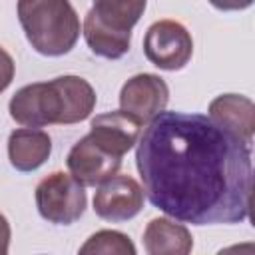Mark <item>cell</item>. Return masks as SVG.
Returning <instances> with one entry per match:
<instances>
[{"instance_id":"1","label":"cell","mask_w":255,"mask_h":255,"mask_svg":"<svg viewBox=\"0 0 255 255\" xmlns=\"http://www.w3.org/2000/svg\"><path fill=\"white\" fill-rule=\"evenodd\" d=\"M141 129L135 167L153 207L191 225L249 217L251 145L203 114L163 110Z\"/></svg>"},{"instance_id":"2","label":"cell","mask_w":255,"mask_h":255,"mask_svg":"<svg viewBox=\"0 0 255 255\" xmlns=\"http://www.w3.org/2000/svg\"><path fill=\"white\" fill-rule=\"evenodd\" d=\"M94 108L96 92L80 76H58L50 82L28 84L8 104L10 118L26 128L78 124L90 118Z\"/></svg>"},{"instance_id":"3","label":"cell","mask_w":255,"mask_h":255,"mask_svg":"<svg viewBox=\"0 0 255 255\" xmlns=\"http://www.w3.org/2000/svg\"><path fill=\"white\" fill-rule=\"evenodd\" d=\"M18 20L30 46L42 56H64L80 38V18L70 0H18Z\"/></svg>"},{"instance_id":"4","label":"cell","mask_w":255,"mask_h":255,"mask_svg":"<svg viewBox=\"0 0 255 255\" xmlns=\"http://www.w3.org/2000/svg\"><path fill=\"white\" fill-rule=\"evenodd\" d=\"M36 207L54 225H72L86 211V189L70 173L54 171L36 185Z\"/></svg>"},{"instance_id":"5","label":"cell","mask_w":255,"mask_h":255,"mask_svg":"<svg viewBox=\"0 0 255 255\" xmlns=\"http://www.w3.org/2000/svg\"><path fill=\"white\" fill-rule=\"evenodd\" d=\"M145 58L165 72L185 68L193 54V40L187 28L175 20L153 22L143 38Z\"/></svg>"},{"instance_id":"6","label":"cell","mask_w":255,"mask_h":255,"mask_svg":"<svg viewBox=\"0 0 255 255\" xmlns=\"http://www.w3.org/2000/svg\"><path fill=\"white\" fill-rule=\"evenodd\" d=\"M143 207V187L131 175H112L100 183L94 195V211L98 217L120 223L135 217Z\"/></svg>"},{"instance_id":"7","label":"cell","mask_w":255,"mask_h":255,"mask_svg":"<svg viewBox=\"0 0 255 255\" xmlns=\"http://www.w3.org/2000/svg\"><path fill=\"white\" fill-rule=\"evenodd\" d=\"M167 102L169 88L155 74H137L129 78L120 92V110L135 118L141 126L163 112Z\"/></svg>"},{"instance_id":"8","label":"cell","mask_w":255,"mask_h":255,"mask_svg":"<svg viewBox=\"0 0 255 255\" xmlns=\"http://www.w3.org/2000/svg\"><path fill=\"white\" fill-rule=\"evenodd\" d=\"M66 163L74 179H78L84 187H94L120 171L122 157L98 145L88 133L72 145Z\"/></svg>"},{"instance_id":"9","label":"cell","mask_w":255,"mask_h":255,"mask_svg":"<svg viewBox=\"0 0 255 255\" xmlns=\"http://www.w3.org/2000/svg\"><path fill=\"white\" fill-rule=\"evenodd\" d=\"M141 133V124L124 110L106 112L92 120L90 137L114 155L124 157Z\"/></svg>"},{"instance_id":"10","label":"cell","mask_w":255,"mask_h":255,"mask_svg":"<svg viewBox=\"0 0 255 255\" xmlns=\"http://www.w3.org/2000/svg\"><path fill=\"white\" fill-rule=\"evenodd\" d=\"M209 118L231 131L235 137L251 145L255 131V106L247 96L241 94H223L211 100Z\"/></svg>"},{"instance_id":"11","label":"cell","mask_w":255,"mask_h":255,"mask_svg":"<svg viewBox=\"0 0 255 255\" xmlns=\"http://www.w3.org/2000/svg\"><path fill=\"white\" fill-rule=\"evenodd\" d=\"M52 139L44 129L20 128L8 137V159L18 171H34L48 161Z\"/></svg>"},{"instance_id":"12","label":"cell","mask_w":255,"mask_h":255,"mask_svg":"<svg viewBox=\"0 0 255 255\" xmlns=\"http://www.w3.org/2000/svg\"><path fill=\"white\" fill-rule=\"evenodd\" d=\"M143 247L149 255H187L193 249V237L185 225L155 217L143 231Z\"/></svg>"},{"instance_id":"13","label":"cell","mask_w":255,"mask_h":255,"mask_svg":"<svg viewBox=\"0 0 255 255\" xmlns=\"http://www.w3.org/2000/svg\"><path fill=\"white\" fill-rule=\"evenodd\" d=\"M84 38L92 54L106 60H120L128 54L131 44V34H122L104 26L90 10L84 18Z\"/></svg>"},{"instance_id":"14","label":"cell","mask_w":255,"mask_h":255,"mask_svg":"<svg viewBox=\"0 0 255 255\" xmlns=\"http://www.w3.org/2000/svg\"><path fill=\"white\" fill-rule=\"evenodd\" d=\"M92 14L108 28L131 34V28L143 16L147 0H92Z\"/></svg>"},{"instance_id":"15","label":"cell","mask_w":255,"mask_h":255,"mask_svg":"<svg viewBox=\"0 0 255 255\" xmlns=\"http://www.w3.org/2000/svg\"><path fill=\"white\" fill-rule=\"evenodd\" d=\"M82 255L88 253H104V255H135V245L129 241L128 235L112 229L96 231L88 237V241L80 247Z\"/></svg>"},{"instance_id":"16","label":"cell","mask_w":255,"mask_h":255,"mask_svg":"<svg viewBox=\"0 0 255 255\" xmlns=\"http://www.w3.org/2000/svg\"><path fill=\"white\" fill-rule=\"evenodd\" d=\"M14 60H12V56L0 46V94L12 84V80H14Z\"/></svg>"},{"instance_id":"17","label":"cell","mask_w":255,"mask_h":255,"mask_svg":"<svg viewBox=\"0 0 255 255\" xmlns=\"http://www.w3.org/2000/svg\"><path fill=\"white\" fill-rule=\"evenodd\" d=\"M211 6H215L217 10H225V12H231V10H245L253 4V0H209Z\"/></svg>"},{"instance_id":"18","label":"cell","mask_w":255,"mask_h":255,"mask_svg":"<svg viewBox=\"0 0 255 255\" xmlns=\"http://www.w3.org/2000/svg\"><path fill=\"white\" fill-rule=\"evenodd\" d=\"M10 247V223L0 213V255H6Z\"/></svg>"}]
</instances>
